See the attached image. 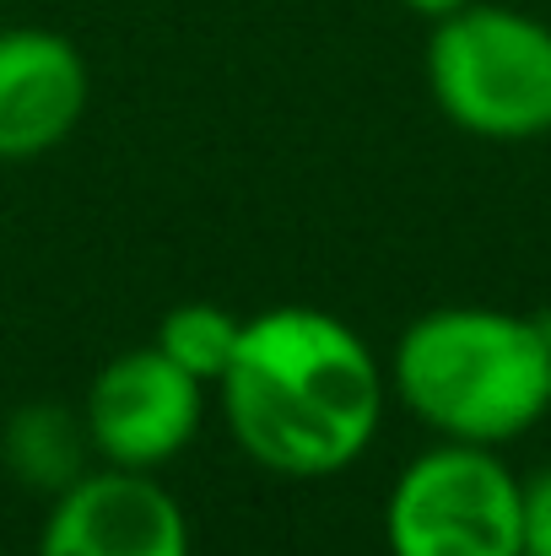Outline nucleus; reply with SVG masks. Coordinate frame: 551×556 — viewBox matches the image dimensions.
<instances>
[{
    "label": "nucleus",
    "instance_id": "f8f14e48",
    "mask_svg": "<svg viewBox=\"0 0 551 556\" xmlns=\"http://www.w3.org/2000/svg\"><path fill=\"white\" fill-rule=\"evenodd\" d=\"M0 556H5V552H0Z\"/></svg>",
    "mask_w": 551,
    "mask_h": 556
},
{
    "label": "nucleus",
    "instance_id": "6e6552de",
    "mask_svg": "<svg viewBox=\"0 0 551 556\" xmlns=\"http://www.w3.org/2000/svg\"><path fill=\"white\" fill-rule=\"evenodd\" d=\"M87 454H92V438H87V421L54 400H38V405H22L11 410V421L0 427V459L5 470L27 486V492H49L60 497L71 481L87 476Z\"/></svg>",
    "mask_w": 551,
    "mask_h": 556
},
{
    "label": "nucleus",
    "instance_id": "7ed1b4c3",
    "mask_svg": "<svg viewBox=\"0 0 551 556\" xmlns=\"http://www.w3.org/2000/svg\"><path fill=\"white\" fill-rule=\"evenodd\" d=\"M427 92L465 136H551V22L492 0L438 16L427 38Z\"/></svg>",
    "mask_w": 551,
    "mask_h": 556
},
{
    "label": "nucleus",
    "instance_id": "20e7f679",
    "mask_svg": "<svg viewBox=\"0 0 551 556\" xmlns=\"http://www.w3.org/2000/svg\"><path fill=\"white\" fill-rule=\"evenodd\" d=\"M389 556H525V481L481 443L416 454L384 503Z\"/></svg>",
    "mask_w": 551,
    "mask_h": 556
},
{
    "label": "nucleus",
    "instance_id": "39448f33",
    "mask_svg": "<svg viewBox=\"0 0 551 556\" xmlns=\"http://www.w3.org/2000/svg\"><path fill=\"white\" fill-rule=\"evenodd\" d=\"M200 410H205V383L189 378L158 346H136L103 363L87 389L82 421L103 465L158 476L200 432Z\"/></svg>",
    "mask_w": 551,
    "mask_h": 556
},
{
    "label": "nucleus",
    "instance_id": "9d476101",
    "mask_svg": "<svg viewBox=\"0 0 551 556\" xmlns=\"http://www.w3.org/2000/svg\"><path fill=\"white\" fill-rule=\"evenodd\" d=\"M525 556H551V465L525 481Z\"/></svg>",
    "mask_w": 551,
    "mask_h": 556
},
{
    "label": "nucleus",
    "instance_id": "f257e3e1",
    "mask_svg": "<svg viewBox=\"0 0 551 556\" xmlns=\"http://www.w3.org/2000/svg\"><path fill=\"white\" fill-rule=\"evenodd\" d=\"M216 394L227 432L260 470L325 481L378 438L389 378L347 319L287 303L243 319Z\"/></svg>",
    "mask_w": 551,
    "mask_h": 556
},
{
    "label": "nucleus",
    "instance_id": "0eeeda50",
    "mask_svg": "<svg viewBox=\"0 0 551 556\" xmlns=\"http://www.w3.org/2000/svg\"><path fill=\"white\" fill-rule=\"evenodd\" d=\"M92 76L71 38L49 27H0V163L54 152L87 114Z\"/></svg>",
    "mask_w": 551,
    "mask_h": 556
},
{
    "label": "nucleus",
    "instance_id": "423d86ee",
    "mask_svg": "<svg viewBox=\"0 0 551 556\" xmlns=\"http://www.w3.org/2000/svg\"><path fill=\"white\" fill-rule=\"evenodd\" d=\"M38 556H189V519L152 470H87L38 530Z\"/></svg>",
    "mask_w": 551,
    "mask_h": 556
},
{
    "label": "nucleus",
    "instance_id": "9b49d317",
    "mask_svg": "<svg viewBox=\"0 0 551 556\" xmlns=\"http://www.w3.org/2000/svg\"><path fill=\"white\" fill-rule=\"evenodd\" d=\"M416 16H427V22H438V16H449V11H465L471 0H405Z\"/></svg>",
    "mask_w": 551,
    "mask_h": 556
},
{
    "label": "nucleus",
    "instance_id": "1a4fd4ad",
    "mask_svg": "<svg viewBox=\"0 0 551 556\" xmlns=\"http://www.w3.org/2000/svg\"><path fill=\"white\" fill-rule=\"evenodd\" d=\"M238 336H243V319H238V314H227V308H216V303H179V308L163 314L152 346H158L163 357H174L189 378H200V383L211 389V383H222V372L233 363Z\"/></svg>",
    "mask_w": 551,
    "mask_h": 556
},
{
    "label": "nucleus",
    "instance_id": "f03ea898",
    "mask_svg": "<svg viewBox=\"0 0 551 556\" xmlns=\"http://www.w3.org/2000/svg\"><path fill=\"white\" fill-rule=\"evenodd\" d=\"M389 389L438 438L503 448L551 410V319L433 308L400 330Z\"/></svg>",
    "mask_w": 551,
    "mask_h": 556
}]
</instances>
